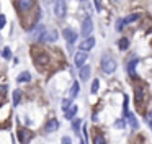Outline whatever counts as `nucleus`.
Masks as SVG:
<instances>
[{
  "instance_id": "4468645a",
  "label": "nucleus",
  "mask_w": 152,
  "mask_h": 144,
  "mask_svg": "<svg viewBox=\"0 0 152 144\" xmlns=\"http://www.w3.org/2000/svg\"><path fill=\"white\" fill-rule=\"evenodd\" d=\"M93 144H106V139L98 129H93Z\"/></svg>"
},
{
  "instance_id": "a211bd4d",
  "label": "nucleus",
  "mask_w": 152,
  "mask_h": 144,
  "mask_svg": "<svg viewBox=\"0 0 152 144\" xmlns=\"http://www.w3.org/2000/svg\"><path fill=\"white\" fill-rule=\"evenodd\" d=\"M30 80H31V74L28 71L21 72V74L17 77V82H20V84H21V82H30Z\"/></svg>"
},
{
  "instance_id": "9b49d317",
  "label": "nucleus",
  "mask_w": 152,
  "mask_h": 144,
  "mask_svg": "<svg viewBox=\"0 0 152 144\" xmlns=\"http://www.w3.org/2000/svg\"><path fill=\"white\" fill-rule=\"evenodd\" d=\"M95 46V38H92V36H88L87 39H83L82 43H80V51H90V49Z\"/></svg>"
},
{
  "instance_id": "aec40b11",
  "label": "nucleus",
  "mask_w": 152,
  "mask_h": 144,
  "mask_svg": "<svg viewBox=\"0 0 152 144\" xmlns=\"http://www.w3.org/2000/svg\"><path fill=\"white\" fill-rule=\"evenodd\" d=\"M118 48L121 49V51L128 49V48H129V39H128V38H121V39L118 41Z\"/></svg>"
},
{
  "instance_id": "f03ea898",
  "label": "nucleus",
  "mask_w": 152,
  "mask_h": 144,
  "mask_svg": "<svg viewBox=\"0 0 152 144\" xmlns=\"http://www.w3.org/2000/svg\"><path fill=\"white\" fill-rule=\"evenodd\" d=\"M145 97H147V92H145L144 85H136V87H134V101H136V107H137L139 113L144 111Z\"/></svg>"
},
{
  "instance_id": "c756f323",
  "label": "nucleus",
  "mask_w": 152,
  "mask_h": 144,
  "mask_svg": "<svg viewBox=\"0 0 152 144\" xmlns=\"http://www.w3.org/2000/svg\"><path fill=\"white\" fill-rule=\"evenodd\" d=\"M5 98H7V97H5V92L0 90V107H2V105L5 103Z\"/></svg>"
},
{
  "instance_id": "f257e3e1",
  "label": "nucleus",
  "mask_w": 152,
  "mask_h": 144,
  "mask_svg": "<svg viewBox=\"0 0 152 144\" xmlns=\"http://www.w3.org/2000/svg\"><path fill=\"white\" fill-rule=\"evenodd\" d=\"M31 56H33V62L38 67V71H41V72L46 71L49 62H51L49 52H48L46 49H41V48H33L31 49Z\"/></svg>"
},
{
  "instance_id": "dca6fc26",
  "label": "nucleus",
  "mask_w": 152,
  "mask_h": 144,
  "mask_svg": "<svg viewBox=\"0 0 152 144\" xmlns=\"http://www.w3.org/2000/svg\"><path fill=\"white\" fill-rule=\"evenodd\" d=\"M90 72H92L90 65H85V64H83L82 67H80V79H82L83 82L88 80V79H90Z\"/></svg>"
},
{
  "instance_id": "4be33fe9",
  "label": "nucleus",
  "mask_w": 152,
  "mask_h": 144,
  "mask_svg": "<svg viewBox=\"0 0 152 144\" xmlns=\"http://www.w3.org/2000/svg\"><path fill=\"white\" fill-rule=\"evenodd\" d=\"M139 18H141V15H139V13H132V15L126 16L123 21H124V23H132V21H136V20H139Z\"/></svg>"
},
{
  "instance_id": "393cba45",
  "label": "nucleus",
  "mask_w": 152,
  "mask_h": 144,
  "mask_svg": "<svg viewBox=\"0 0 152 144\" xmlns=\"http://www.w3.org/2000/svg\"><path fill=\"white\" fill-rule=\"evenodd\" d=\"M2 57H4V59H10L12 57L10 48H4V49H2Z\"/></svg>"
},
{
  "instance_id": "a878e982",
  "label": "nucleus",
  "mask_w": 152,
  "mask_h": 144,
  "mask_svg": "<svg viewBox=\"0 0 152 144\" xmlns=\"http://www.w3.org/2000/svg\"><path fill=\"white\" fill-rule=\"evenodd\" d=\"M98 88H100V80H98V79H95V80L92 82V93H96Z\"/></svg>"
},
{
  "instance_id": "423d86ee",
  "label": "nucleus",
  "mask_w": 152,
  "mask_h": 144,
  "mask_svg": "<svg viewBox=\"0 0 152 144\" xmlns=\"http://www.w3.org/2000/svg\"><path fill=\"white\" fill-rule=\"evenodd\" d=\"M57 38H59L57 29H44V33H43V36H41L39 41L41 43H54Z\"/></svg>"
},
{
  "instance_id": "c85d7f7f",
  "label": "nucleus",
  "mask_w": 152,
  "mask_h": 144,
  "mask_svg": "<svg viewBox=\"0 0 152 144\" xmlns=\"http://www.w3.org/2000/svg\"><path fill=\"white\" fill-rule=\"evenodd\" d=\"M61 144H72V139H70L69 136H64L62 141H61Z\"/></svg>"
},
{
  "instance_id": "f3484780",
  "label": "nucleus",
  "mask_w": 152,
  "mask_h": 144,
  "mask_svg": "<svg viewBox=\"0 0 152 144\" xmlns=\"http://www.w3.org/2000/svg\"><path fill=\"white\" fill-rule=\"evenodd\" d=\"M126 120H128L129 126H131L132 129H137L139 128V123H137V120H136V116L132 113H126Z\"/></svg>"
},
{
  "instance_id": "b1692460",
  "label": "nucleus",
  "mask_w": 152,
  "mask_h": 144,
  "mask_svg": "<svg viewBox=\"0 0 152 144\" xmlns=\"http://www.w3.org/2000/svg\"><path fill=\"white\" fill-rule=\"evenodd\" d=\"M80 124H82V121L77 118V120H72V129L75 131V133H79L80 131Z\"/></svg>"
},
{
  "instance_id": "7c9ffc66",
  "label": "nucleus",
  "mask_w": 152,
  "mask_h": 144,
  "mask_svg": "<svg viewBox=\"0 0 152 144\" xmlns=\"http://www.w3.org/2000/svg\"><path fill=\"white\" fill-rule=\"evenodd\" d=\"M123 113H124V116H126V113H128V97H124V107H123Z\"/></svg>"
},
{
  "instance_id": "473e14b6",
  "label": "nucleus",
  "mask_w": 152,
  "mask_h": 144,
  "mask_svg": "<svg viewBox=\"0 0 152 144\" xmlns=\"http://www.w3.org/2000/svg\"><path fill=\"white\" fill-rule=\"evenodd\" d=\"M123 25H124V21H123V20H119L118 26H116V28H118V31H121V29H123Z\"/></svg>"
},
{
  "instance_id": "39448f33",
  "label": "nucleus",
  "mask_w": 152,
  "mask_h": 144,
  "mask_svg": "<svg viewBox=\"0 0 152 144\" xmlns=\"http://www.w3.org/2000/svg\"><path fill=\"white\" fill-rule=\"evenodd\" d=\"M34 7V0H18L17 8L21 15H26L28 12H31V8Z\"/></svg>"
},
{
  "instance_id": "412c9836",
  "label": "nucleus",
  "mask_w": 152,
  "mask_h": 144,
  "mask_svg": "<svg viewBox=\"0 0 152 144\" xmlns=\"http://www.w3.org/2000/svg\"><path fill=\"white\" fill-rule=\"evenodd\" d=\"M79 90H80V85L77 84V82H74V84H72V90H70V98H75L77 95H79Z\"/></svg>"
},
{
  "instance_id": "bb28decb",
  "label": "nucleus",
  "mask_w": 152,
  "mask_h": 144,
  "mask_svg": "<svg viewBox=\"0 0 152 144\" xmlns=\"http://www.w3.org/2000/svg\"><path fill=\"white\" fill-rule=\"evenodd\" d=\"M70 105H72V101H70V100H69V98H66V100H62V110H64V111H66V110H67V108H69V107H70Z\"/></svg>"
},
{
  "instance_id": "0eeeda50",
  "label": "nucleus",
  "mask_w": 152,
  "mask_h": 144,
  "mask_svg": "<svg viewBox=\"0 0 152 144\" xmlns=\"http://www.w3.org/2000/svg\"><path fill=\"white\" fill-rule=\"evenodd\" d=\"M54 13H56L57 18H64L67 13V7H66V2L64 0H56L54 3Z\"/></svg>"
},
{
  "instance_id": "9d476101",
  "label": "nucleus",
  "mask_w": 152,
  "mask_h": 144,
  "mask_svg": "<svg viewBox=\"0 0 152 144\" xmlns=\"http://www.w3.org/2000/svg\"><path fill=\"white\" fill-rule=\"evenodd\" d=\"M59 129V121L56 120V118H49L48 120V123L44 124V131L46 133H54V131Z\"/></svg>"
},
{
  "instance_id": "f8f14e48",
  "label": "nucleus",
  "mask_w": 152,
  "mask_h": 144,
  "mask_svg": "<svg viewBox=\"0 0 152 144\" xmlns=\"http://www.w3.org/2000/svg\"><path fill=\"white\" fill-rule=\"evenodd\" d=\"M87 57H88V54H87L85 51L77 52V54H75V59H74V61H75V65H77V67H82V65L85 64Z\"/></svg>"
},
{
  "instance_id": "7ed1b4c3",
  "label": "nucleus",
  "mask_w": 152,
  "mask_h": 144,
  "mask_svg": "<svg viewBox=\"0 0 152 144\" xmlns=\"http://www.w3.org/2000/svg\"><path fill=\"white\" fill-rule=\"evenodd\" d=\"M102 71L105 72V74H113V72L116 71V61L115 57H111L110 54H105L102 57Z\"/></svg>"
},
{
  "instance_id": "1a4fd4ad",
  "label": "nucleus",
  "mask_w": 152,
  "mask_h": 144,
  "mask_svg": "<svg viewBox=\"0 0 152 144\" xmlns=\"http://www.w3.org/2000/svg\"><path fill=\"white\" fill-rule=\"evenodd\" d=\"M62 35H64V38H66V41H67V44L69 46H72L74 43H75V39H77V33L74 31L72 28H66L62 31Z\"/></svg>"
},
{
  "instance_id": "6e6552de",
  "label": "nucleus",
  "mask_w": 152,
  "mask_h": 144,
  "mask_svg": "<svg viewBox=\"0 0 152 144\" xmlns=\"http://www.w3.org/2000/svg\"><path fill=\"white\" fill-rule=\"evenodd\" d=\"M92 31H93V21H92V18L87 16L82 23V36H87V38H88Z\"/></svg>"
},
{
  "instance_id": "6ab92c4d",
  "label": "nucleus",
  "mask_w": 152,
  "mask_h": 144,
  "mask_svg": "<svg viewBox=\"0 0 152 144\" xmlns=\"http://www.w3.org/2000/svg\"><path fill=\"white\" fill-rule=\"evenodd\" d=\"M136 64H137V59H134V61H131V62H129V64H128V72H129V75H131V77L137 79V77H136V72H134Z\"/></svg>"
},
{
  "instance_id": "cd10ccee",
  "label": "nucleus",
  "mask_w": 152,
  "mask_h": 144,
  "mask_svg": "<svg viewBox=\"0 0 152 144\" xmlns=\"http://www.w3.org/2000/svg\"><path fill=\"white\" fill-rule=\"evenodd\" d=\"M5 25H7V18H5V15H0V29L5 28Z\"/></svg>"
},
{
  "instance_id": "ddd939ff",
  "label": "nucleus",
  "mask_w": 152,
  "mask_h": 144,
  "mask_svg": "<svg viewBox=\"0 0 152 144\" xmlns=\"http://www.w3.org/2000/svg\"><path fill=\"white\" fill-rule=\"evenodd\" d=\"M44 26L43 25H38L36 28L33 29V33H31V39H36V41H39L41 39V36H43V33H44Z\"/></svg>"
},
{
  "instance_id": "2eb2a0df",
  "label": "nucleus",
  "mask_w": 152,
  "mask_h": 144,
  "mask_svg": "<svg viewBox=\"0 0 152 144\" xmlns=\"http://www.w3.org/2000/svg\"><path fill=\"white\" fill-rule=\"evenodd\" d=\"M77 111H79V108H77V105H70V107L69 108H67V110H66V118H67V120H74V118H75V115H77Z\"/></svg>"
},
{
  "instance_id": "72a5a7b5",
  "label": "nucleus",
  "mask_w": 152,
  "mask_h": 144,
  "mask_svg": "<svg viewBox=\"0 0 152 144\" xmlns=\"http://www.w3.org/2000/svg\"><path fill=\"white\" fill-rule=\"evenodd\" d=\"M147 120H149V123H151V126H152V111L149 113V116H147Z\"/></svg>"
},
{
  "instance_id": "5701e85b",
  "label": "nucleus",
  "mask_w": 152,
  "mask_h": 144,
  "mask_svg": "<svg viewBox=\"0 0 152 144\" xmlns=\"http://www.w3.org/2000/svg\"><path fill=\"white\" fill-rule=\"evenodd\" d=\"M21 101V90H15L13 92V105H18Z\"/></svg>"
},
{
  "instance_id": "20e7f679",
  "label": "nucleus",
  "mask_w": 152,
  "mask_h": 144,
  "mask_svg": "<svg viewBox=\"0 0 152 144\" xmlns=\"http://www.w3.org/2000/svg\"><path fill=\"white\" fill-rule=\"evenodd\" d=\"M17 136H18L20 144H28V143H30V141L34 137V133H33L31 129H28V128H20V126H18Z\"/></svg>"
},
{
  "instance_id": "2f4dec72",
  "label": "nucleus",
  "mask_w": 152,
  "mask_h": 144,
  "mask_svg": "<svg viewBox=\"0 0 152 144\" xmlns=\"http://www.w3.org/2000/svg\"><path fill=\"white\" fill-rule=\"evenodd\" d=\"M115 126H118V128H124V121H123V120H118V121L115 123Z\"/></svg>"
}]
</instances>
